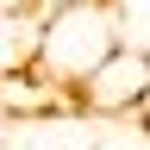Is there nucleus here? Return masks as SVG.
I'll list each match as a JSON object with an SVG mask.
<instances>
[{
    "label": "nucleus",
    "mask_w": 150,
    "mask_h": 150,
    "mask_svg": "<svg viewBox=\"0 0 150 150\" xmlns=\"http://www.w3.org/2000/svg\"><path fill=\"white\" fill-rule=\"evenodd\" d=\"M31 25L38 31L25 38V63L50 88H63V94L119 44L112 38V19H106V0H69L56 13H31Z\"/></svg>",
    "instance_id": "nucleus-1"
},
{
    "label": "nucleus",
    "mask_w": 150,
    "mask_h": 150,
    "mask_svg": "<svg viewBox=\"0 0 150 150\" xmlns=\"http://www.w3.org/2000/svg\"><path fill=\"white\" fill-rule=\"evenodd\" d=\"M144 100H150V50H125V44H112L69 88V106L88 119H144Z\"/></svg>",
    "instance_id": "nucleus-2"
},
{
    "label": "nucleus",
    "mask_w": 150,
    "mask_h": 150,
    "mask_svg": "<svg viewBox=\"0 0 150 150\" xmlns=\"http://www.w3.org/2000/svg\"><path fill=\"white\" fill-rule=\"evenodd\" d=\"M106 19L125 50H150V0H106Z\"/></svg>",
    "instance_id": "nucleus-3"
},
{
    "label": "nucleus",
    "mask_w": 150,
    "mask_h": 150,
    "mask_svg": "<svg viewBox=\"0 0 150 150\" xmlns=\"http://www.w3.org/2000/svg\"><path fill=\"white\" fill-rule=\"evenodd\" d=\"M31 13V0H0V19H25Z\"/></svg>",
    "instance_id": "nucleus-4"
},
{
    "label": "nucleus",
    "mask_w": 150,
    "mask_h": 150,
    "mask_svg": "<svg viewBox=\"0 0 150 150\" xmlns=\"http://www.w3.org/2000/svg\"><path fill=\"white\" fill-rule=\"evenodd\" d=\"M56 6H69V0H31V13H56ZM25 13V19H31Z\"/></svg>",
    "instance_id": "nucleus-5"
}]
</instances>
